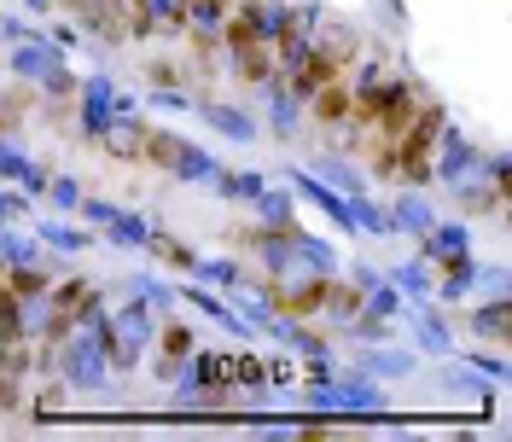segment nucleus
Wrapping results in <instances>:
<instances>
[{
  "label": "nucleus",
  "mask_w": 512,
  "mask_h": 442,
  "mask_svg": "<svg viewBox=\"0 0 512 442\" xmlns=\"http://www.w3.org/2000/svg\"><path fill=\"white\" fill-rule=\"evenodd\" d=\"M140 158L158 163V169H169V175H204V169H210V158H204L192 140L169 134V128H146V146H140Z\"/></svg>",
  "instance_id": "obj_1"
},
{
  "label": "nucleus",
  "mask_w": 512,
  "mask_h": 442,
  "mask_svg": "<svg viewBox=\"0 0 512 442\" xmlns=\"http://www.w3.org/2000/svg\"><path fill=\"white\" fill-rule=\"evenodd\" d=\"M94 140L117 163H140V146H146V117H105V123L94 128Z\"/></svg>",
  "instance_id": "obj_2"
},
{
  "label": "nucleus",
  "mask_w": 512,
  "mask_h": 442,
  "mask_svg": "<svg viewBox=\"0 0 512 442\" xmlns=\"http://www.w3.org/2000/svg\"><path fill=\"white\" fill-rule=\"evenodd\" d=\"M233 76H239V82H268V76H274V41L262 35V41L233 47Z\"/></svg>",
  "instance_id": "obj_3"
},
{
  "label": "nucleus",
  "mask_w": 512,
  "mask_h": 442,
  "mask_svg": "<svg viewBox=\"0 0 512 442\" xmlns=\"http://www.w3.org/2000/svg\"><path fill=\"white\" fill-rule=\"evenodd\" d=\"M361 303H367V297H361L355 285H338V280H326V285H320V309H326V315L338 320V326H350V320L361 315Z\"/></svg>",
  "instance_id": "obj_4"
},
{
  "label": "nucleus",
  "mask_w": 512,
  "mask_h": 442,
  "mask_svg": "<svg viewBox=\"0 0 512 442\" xmlns=\"http://www.w3.org/2000/svg\"><path fill=\"white\" fill-rule=\"evenodd\" d=\"M350 105H355V94L344 88V82H320V88H315V117L326 128H332V123H350Z\"/></svg>",
  "instance_id": "obj_5"
},
{
  "label": "nucleus",
  "mask_w": 512,
  "mask_h": 442,
  "mask_svg": "<svg viewBox=\"0 0 512 442\" xmlns=\"http://www.w3.org/2000/svg\"><path fill=\"white\" fill-rule=\"evenodd\" d=\"M472 332H483V338H495V344H507V303L495 297L489 309H478V315H472Z\"/></svg>",
  "instance_id": "obj_6"
},
{
  "label": "nucleus",
  "mask_w": 512,
  "mask_h": 442,
  "mask_svg": "<svg viewBox=\"0 0 512 442\" xmlns=\"http://www.w3.org/2000/svg\"><path fill=\"white\" fill-rule=\"evenodd\" d=\"M227 12H233L227 0H187V24H192V30H216Z\"/></svg>",
  "instance_id": "obj_7"
},
{
  "label": "nucleus",
  "mask_w": 512,
  "mask_h": 442,
  "mask_svg": "<svg viewBox=\"0 0 512 442\" xmlns=\"http://www.w3.org/2000/svg\"><path fill=\"white\" fill-rule=\"evenodd\" d=\"M152 251H158L169 268H198V256H192L181 239H169V233H152Z\"/></svg>",
  "instance_id": "obj_8"
},
{
  "label": "nucleus",
  "mask_w": 512,
  "mask_h": 442,
  "mask_svg": "<svg viewBox=\"0 0 512 442\" xmlns=\"http://www.w3.org/2000/svg\"><path fill=\"white\" fill-rule=\"evenodd\" d=\"M198 379L204 384H233V355H198Z\"/></svg>",
  "instance_id": "obj_9"
},
{
  "label": "nucleus",
  "mask_w": 512,
  "mask_h": 442,
  "mask_svg": "<svg viewBox=\"0 0 512 442\" xmlns=\"http://www.w3.org/2000/svg\"><path fill=\"white\" fill-rule=\"evenodd\" d=\"M431 256L448 268V262H460V256H466V239H460L454 227H448V233H431Z\"/></svg>",
  "instance_id": "obj_10"
},
{
  "label": "nucleus",
  "mask_w": 512,
  "mask_h": 442,
  "mask_svg": "<svg viewBox=\"0 0 512 442\" xmlns=\"http://www.w3.org/2000/svg\"><path fill=\"white\" fill-rule=\"evenodd\" d=\"M146 82H152V88H163V94H169V88L181 82V64H169V59H152V64H146Z\"/></svg>",
  "instance_id": "obj_11"
},
{
  "label": "nucleus",
  "mask_w": 512,
  "mask_h": 442,
  "mask_svg": "<svg viewBox=\"0 0 512 442\" xmlns=\"http://www.w3.org/2000/svg\"><path fill=\"white\" fill-rule=\"evenodd\" d=\"M262 379H268V367L256 355H233V384H262Z\"/></svg>",
  "instance_id": "obj_12"
},
{
  "label": "nucleus",
  "mask_w": 512,
  "mask_h": 442,
  "mask_svg": "<svg viewBox=\"0 0 512 442\" xmlns=\"http://www.w3.org/2000/svg\"><path fill=\"white\" fill-rule=\"evenodd\" d=\"M210 123L222 128V134H251V123H245V111H222V105H210Z\"/></svg>",
  "instance_id": "obj_13"
},
{
  "label": "nucleus",
  "mask_w": 512,
  "mask_h": 442,
  "mask_svg": "<svg viewBox=\"0 0 512 442\" xmlns=\"http://www.w3.org/2000/svg\"><path fill=\"white\" fill-rule=\"evenodd\" d=\"M373 175H379V181L396 175V140H379V152H373Z\"/></svg>",
  "instance_id": "obj_14"
},
{
  "label": "nucleus",
  "mask_w": 512,
  "mask_h": 442,
  "mask_svg": "<svg viewBox=\"0 0 512 442\" xmlns=\"http://www.w3.org/2000/svg\"><path fill=\"white\" fill-rule=\"evenodd\" d=\"M59 408H64V384L53 379L47 390H41V402H35V419H47V413H59Z\"/></svg>",
  "instance_id": "obj_15"
},
{
  "label": "nucleus",
  "mask_w": 512,
  "mask_h": 442,
  "mask_svg": "<svg viewBox=\"0 0 512 442\" xmlns=\"http://www.w3.org/2000/svg\"><path fill=\"white\" fill-rule=\"evenodd\" d=\"M222 192L227 198H256V181L251 175H222Z\"/></svg>",
  "instance_id": "obj_16"
},
{
  "label": "nucleus",
  "mask_w": 512,
  "mask_h": 442,
  "mask_svg": "<svg viewBox=\"0 0 512 442\" xmlns=\"http://www.w3.org/2000/svg\"><path fill=\"white\" fill-rule=\"evenodd\" d=\"M18 408V373H0V413Z\"/></svg>",
  "instance_id": "obj_17"
},
{
  "label": "nucleus",
  "mask_w": 512,
  "mask_h": 442,
  "mask_svg": "<svg viewBox=\"0 0 512 442\" xmlns=\"http://www.w3.org/2000/svg\"><path fill=\"white\" fill-rule=\"evenodd\" d=\"M0 175H24V158H18V152H6V146H0Z\"/></svg>",
  "instance_id": "obj_18"
}]
</instances>
